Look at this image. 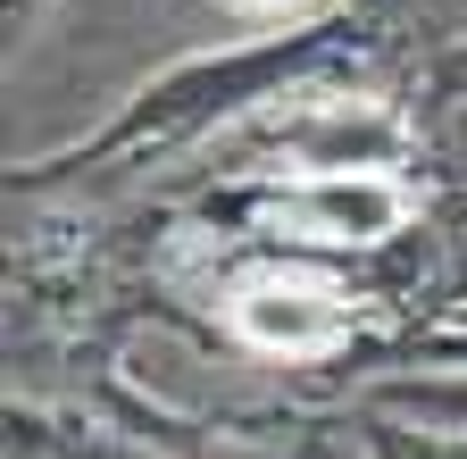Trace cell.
Returning a JSON list of instances; mask_svg holds the SVG:
<instances>
[{
	"instance_id": "cell-1",
	"label": "cell",
	"mask_w": 467,
	"mask_h": 459,
	"mask_svg": "<svg viewBox=\"0 0 467 459\" xmlns=\"http://www.w3.org/2000/svg\"><path fill=\"white\" fill-rule=\"evenodd\" d=\"M234 334L259 342V351H326V342H342V293H326V284L309 276H259L234 293Z\"/></svg>"
},
{
	"instance_id": "cell-2",
	"label": "cell",
	"mask_w": 467,
	"mask_h": 459,
	"mask_svg": "<svg viewBox=\"0 0 467 459\" xmlns=\"http://www.w3.org/2000/svg\"><path fill=\"white\" fill-rule=\"evenodd\" d=\"M284 217L301 225V235H317V243H376V235H392L409 217V193L392 176H317Z\"/></svg>"
},
{
	"instance_id": "cell-3",
	"label": "cell",
	"mask_w": 467,
	"mask_h": 459,
	"mask_svg": "<svg viewBox=\"0 0 467 459\" xmlns=\"http://www.w3.org/2000/svg\"><path fill=\"white\" fill-rule=\"evenodd\" d=\"M243 9H301V0H243Z\"/></svg>"
}]
</instances>
